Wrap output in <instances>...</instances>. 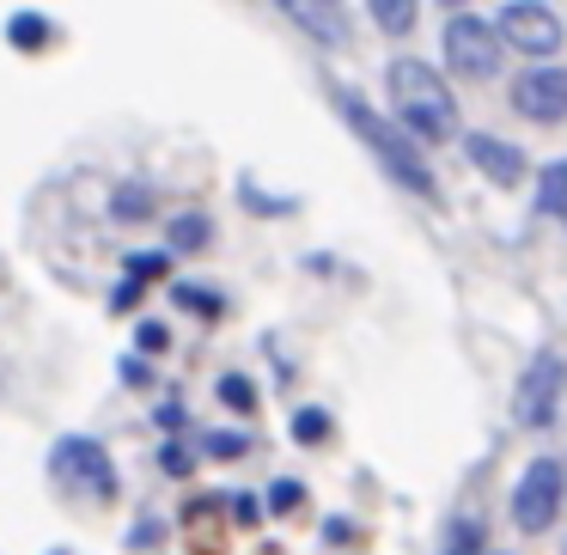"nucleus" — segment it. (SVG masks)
I'll return each mask as SVG.
<instances>
[{
    "label": "nucleus",
    "instance_id": "nucleus-1",
    "mask_svg": "<svg viewBox=\"0 0 567 555\" xmlns=\"http://www.w3.org/2000/svg\"><path fill=\"white\" fill-rule=\"evenodd\" d=\"M391 111L409 141H452L457 135L452 86L427 62H391Z\"/></svg>",
    "mask_w": 567,
    "mask_h": 555
},
{
    "label": "nucleus",
    "instance_id": "nucleus-2",
    "mask_svg": "<svg viewBox=\"0 0 567 555\" xmlns=\"http://www.w3.org/2000/svg\"><path fill=\"white\" fill-rule=\"evenodd\" d=\"M342 116H348V129H354V135L372 147V160H379L403 189H415V196H440V184H433L427 160H421L415 141H409L396 123H384V116L372 111V104H360V99H342Z\"/></svg>",
    "mask_w": 567,
    "mask_h": 555
},
{
    "label": "nucleus",
    "instance_id": "nucleus-3",
    "mask_svg": "<svg viewBox=\"0 0 567 555\" xmlns=\"http://www.w3.org/2000/svg\"><path fill=\"white\" fill-rule=\"evenodd\" d=\"M445 62L464 80H494L501 74V31L476 13H457L452 25H445Z\"/></svg>",
    "mask_w": 567,
    "mask_h": 555
},
{
    "label": "nucleus",
    "instance_id": "nucleus-4",
    "mask_svg": "<svg viewBox=\"0 0 567 555\" xmlns=\"http://www.w3.org/2000/svg\"><path fill=\"white\" fill-rule=\"evenodd\" d=\"M561 494H567V470L555 458H537V464L518 476V494H513V525L525 537H537L555 513H561Z\"/></svg>",
    "mask_w": 567,
    "mask_h": 555
},
{
    "label": "nucleus",
    "instance_id": "nucleus-5",
    "mask_svg": "<svg viewBox=\"0 0 567 555\" xmlns=\"http://www.w3.org/2000/svg\"><path fill=\"white\" fill-rule=\"evenodd\" d=\"M561 391H567L561 354H537L525 367V379H518V391H513V421L518 428H549L555 409H561Z\"/></svg>",
    "mask_w": 567,
    "mask_h": 555
},
{
    "label": "nucleus",
    "instance_id": "nucleus-6",
    "mask_svg": "<svg viewBox=\"0 0 567 555\" xmlns=\"http://www.w3.org/2000/svg\"><path fill=\"white\" fill-rule=\"evenodd\" d=\"M55 482L74 494H92V501H111L116 494V470L104 458L99 440H62L55 445Z\"/></svg>",
    "mask_w": 567,
    "mask_h": 555
},
{
    "label": "nucleus",
    "instance_id": "nucleus-7",
    "mask_svg": "<svg viewBox=\"0 0 567 555\" xmlns=\"http://www.w3.org/2000/svg\"><path fill=\"white\" fill-rule=\"evenodd\" d=\"M494 31H501V43H513V50H525V55H555L561 50V19H555L543 0H513Z\"/></svg>",
    "mask_w": 567,
    "mask_h": 555
},
{
    "label": "nucleus",
    "instance_id": "nucleus-8",
    "mask_svg": "<svg viewBox=\"0 0 567 555\" xmlns=\"http://www.w3.org/2000/svg\"><path fill=\"white\" fill-rule=\"evenodd\" d=\"M513 104L530 123H561L567 116V68H530V74H518Z\"/></svg>",
    "mask_w": 567,
    "mask_h": 555
},
{
    "label": "nucleus",
    "instance_id": "nucleus-9",
    "mask_svg": "<svg viewBox=\"0 0 567 555\" xmlns=\"http://www.w3.org/2000/svg\"><path fill=\"white\" fill-rule=\"evenodd\" d=\"M275 7H281L311 43H323V50H342L348 43V7L342 0H275Z\"/></svg>",
    "mask_w": 567,
    "mask_h": 555
},
{
    "label": "nucleus",
    "instance_id": "nucleus-10",
    "mask_svg": "<svg viewBox=\"0 0 567 555\" xmlns=\"http://www.w3.org/2000/svg\"><path fill=\"white\" fill-rule=\"evenodd\" d=\"M464 153H470V165H476L482 177H494V184H518V177H525V153H518L513 141L464 135Z\"/></svg>",
    "mask_w": 567,
    "mask_h": 555
},
{
    "label": "nucleus",
    "instance_id": "nucleus-11",
    "mask_svg": "<svg viewBox=\"0 0 567 555\" xmlns=\"http://www.w3.org/2000/svg\"><path fill=\"white\" fill-rule=\"evenodd\" d=\"M415 13H421V0H372V19H379V31H391V38L415 31Z\"/></svg>",
    "mask_w": 567,
    "mask_h": 555
},
{
    "label": "nucleus",
    "instance_id": "nucleus-12",
    "mask_svg": "<svg viewBox=\"0 0 567 555\" xmlns=\"http://www.w3.org/2000/svg\"><path fill=\"white\" fill-rule=\"evenodd\" d=\"M537 208H543V214H555V220H567V160L543 172V184H537Z\"/></svg>",
    "mask_w": 567,
    "mask_h": 555
},
{
    "label": "nucleus",
    "instance_id": "nucleus-13",
    "mask_svg": "<svg viewBox=\"0 0 567 555\" xmlns=\"http://www.w3.org/2000/svg\"><path fill=\"white\" fill-rule=\"evenodd\" d=\"M7 38H13L19 50H43V43H50V25H43L38 13H13L7 19Z\"/></svg>",
    "mask_w": 567,
    "mask_h": 555
},
{
    "label": "nucleus",
    "instance_id": "nucleus-14",
    "mask_svg": "<svg viewBox=\"0 0 567 555\" xmlns=\"http://www.w3.org/2000/svg\"><path fill=\"white\" fill-rule=\"evenodd\" d=\"M202 245H208V220H202V214L172 220V250H202Z\"/></svg>",
    "mask_w": 567,
    "mask_h": 555
},
{
    "label": "nucleus",
    "instance_id": "nucleus-15",
    "mask_svg": "<svg viewBox=\"0 0 567 555\" xmlns=\"http://www.w3.org/2000/svg\"><path fill=\"white\" fill-rule=\"evenodd\" d=\"M323 433H330V415H323V409H299L293 415V440L299 445H318Z\"/></svg>",
    "mask_w": 567,
    "mask_h": 555
},
{
    "label": "nucleus",
    "instance_id": "nucleus-16",
    "mask_svg": "<svg viewBox=\"0 0 567 555\" xmlns=\"http://www.w3.org/2000/svg\"><path fill=\"white\" fill-rule=\"evenodd\" d=\"M445 555H482V525H476V518L452 525V537H445Z\"/></svg>",
    "mask_w": 567,
    "mask_h": 555
},
{
    "label": "nucleus",
    "instance_id": "nucleus-17",
    "mask_svg": "<svg viewBox=\"0 0 567 555\" xmlns=\"http://www.w3.org/2000/svg\"><path fill=\"white\" fill-rule=\"evenodd\" d=\"M111 208H116V214H128V220H141V214L153 208V196H147V189H141V184H123V189H116V196H111Z\"/></svg>",
    "mask_w": 567,
    "mask_h": 555
},
{
    "label": "nucleus",
    "instance_id": "nucleus-18",
    "mask_svg": "<svg viewBox=\"0 0 567 555\" xmlns=\"http://www.w3.org/2000/svg\"><path fill=\"white\" fill-rule=\"evenodd\" d=\"M165 269H172V257H128V281H135V287L159 281Z\"/></svg>",
    "mask_w": 567,
    "mask_h": 555
},
{
    "label": "nucleus",
    "instance_id": "nucleus-19",
    "mask_svg": "<svg viewBox=\"0 0 567 555\" xmlns=\"http://www.w3.org/2000/svg\"><path fill=\"white\" fill-rule=\"evenodd\" d=\"M220 397H226V409H238V415H250V409H257V391H250L245 379H226Z\"/></svg>",
    "mask_w": 567,
    "mask_h": 555
},
{
    "label": "nucleus",
    "instance_id": "nucleus-20",
    "mask_svg": "<svg viewBox=\"0 0 567 555\" xmlns=\"http://www.w3.org/2000/svg\"><path fill=\"white\" fill-rule=\"evenodd\" d=\"M141 348H147V354H153V348H165V330H159V323H141Z\"/></svg>",
    "mask_w": 567,
    "mask_h": 555
},
{
    "label": "nucleus",
    "instance_id": "nucleus-21",
    "mask_svg": "<svg viewBox=\"0 0 567 555\" xmlns=\"http://www.w3.org/2000/svg\"><path fill=\"white\" fill-rule=\"evenodd\" d=\"M275 506H281V513H287V506H299V482H281V489H275Z\"/></svg>",
    "mask_w": 567,
    "mask_h": 555
},
{
    "label": "nucleus",
    "instance_id": "nucleus-22",
    "mask_svg": "<svg viewBox=\"0 0 567 555\" xmlns=\"http://www.w3.org/2000/svg\"><path fill=\"white\" fill-rule=\"evenodd\" d=\"M440 7H445V13H452V7H464V0H440Z\"/></svg>",
    "mask_w": 567,
    "mask_h": 555
}]
</instances>
